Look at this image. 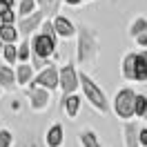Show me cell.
Segmentation results:
<instances>
[{
  "mask_svg": "<svg viewBox=\"0 0 147 147\" xmlns=\"http://www.w3.org/2000/svg\"><path fill=\"white\" fill-rule=\"evenodd\" d=\"M138 134H140L138 123H134V120H125L123 123V143H125V147H140Z\"/></svg>",
  "mask_w": 147,
  "mask_h": 147,
  "instance_id": "obj_12",
  "label": "cell"
},
{
  "mask_svg": "<svg viewBox=\"0 0 147 147\" xmlns=\"http://www.w3.org/2000/svg\"><path fill=\"white\" fill-rule=\"evenodd\" d=\"M80 89H83L85 100L92 105L94 111H98L100 116L111 114V100L107 98V94L102 92L100 85L96 83L89 74H85V71H80Z\"/></svg>",
  "mask_w": 147,
  "mask_h": 147,
  "instance_id": "obj_2",
  "label": "cell"
},
{
  "mask_svg": "<svg viewBox=\"0 0 147 147\" xmlns=\"http://www.w3.org/2000/svg\"><path fill=\"white\" fill-rule=\"evenodd\" d=\"M0 87H2L5 92H16V89H18V76H16V67L0 65Z\"/></svg>",
  "mask_w": 147,
  "mask_h": 147,
  "instance_id": "obj_11",
  "label": "cell"
},
{
  "mask_svg": "<svg viewBox=\"0 0 147 147\" xmlns=\"http://www.w3.org/2000/svg\"><path fill=\"white\" fill-rule=\"evenodd\" d=\"M54 29L58 34V38H63V40H71V38L78 36V27L67 16H60V13L54 18Z\"/></svg>",
  "mask_w": 147,
  "mask_h": 147,
  "instance_id": "obj_9",
  "label": "cell"
},
{
  "mask_svg": "<svg viewBox=\"0 0 147 147\" xmlns=\"http://www.w3.org/2000/svg\"><path fill=\"white\" fill-rule=\"evenodd\" d=\"M11 9H13L11 5H7L5 0H0V16H2V13H7V11H11Z\"/></svg>",
  "mask_w": 147,
  "mask_h": 147,
  "instance_id": "obj_30",
  "label": "cell"
},
{
  "mask_svg": "<svg viewBox=\"0 0 147 147\" xmlns=\"http://www.w3.org/2000/svg\"><path fill=\"white\" fill-rule=\"evenodd\" d=\"M38 9H40L38 0H20L18 2V18H27L31 13H36Z\"/></svg>",
  "mask_w": 147,
  "mask_h": 147,
  "instance_id": "obj_22",
  "label": "cell"
},
{
  "mask_svg": "<svg viewBox=\"0 0 147 147\" xmlns=\"http://www.w3.org/2000/svg\"><path fill=\"white\" fill-rule=\"evenodd\" d=\"M16 147H47V145H45V138H40L36 131H27L25 129L20 134V140Z\"/></svg>",
  "mask_w": 147,
  "mask_h": 147,
  "instance_id": "obj_18",
  "label": "cell"
},
{
  "mask_svg": "<svg viewBox=\"0 0 147 147\" xmlns=\"http://www.w3.org/2000/svg\"><path fill=\"white\" fill-rule=\"evenodd\" d=\"M45 145L47 147H63L65 143V127H63V123H51L49 127H47L45 131Z\"/></svg>",
  "mask_w": 147,
  "mask_h": 147,
  "instance_id": "obj_10",
  "label": "cell"
},
{
  "mask_svg": "<svg viewBox=\"0 0 147 147\" xmlns=\"http://www.w3.org/2000/svg\"><path fill=\"white\" fill-rule=\"evenodd\" d=\"M31 60V40L22 38L18 42V65L20 63H29Z\"/></svg>",
  "mask_w": 147,
  "mask_h": 147,
  "instance_id": "obj_24",
  "label": "cell"
},
{
  "mask_svg": "<svg viewBox=\"0 0 147 147\" xmlns=\"http://www.w3.org/2000/svg\"><path fill=\"white\" fill-rule=\"evenodd\" d=\"M34 85H38V87H45V89H49V92L60 89V67H56L54 63H49L45 69H40V71L36 74Z\"/></svg>",
  "mask_w": 147,
  "mask_h": 147,
  "instance_id": "obj_7",
  "label": "cell"
},
{
  "mask_svg": "<svg viewBox=\"0 0 147 147\" xmlns=\"http://www.w3.org/2000/svg\"><path fill=\"white\" fill-rule=\"evenodd\" d=\"M7 5H11V7H16V0H5Z\"/></svg>",
  "mask_w": 147,
  "mask_h": 147,
  "instance_id": "obj_32",
  "label": "cell"
},
{
  "mask_svg": "<svg viewBox=\"0 0 147 147\" xmlns=\"http://www.w3.org/2000/svg\"><path fill=\"white\" fill-rule=\"evenodd\" d=\"M22 96H25V100H27V107L34 114H42L51 107V92L45 89V87H38V85H29L22 89Z\"/></svg>",
  "mask_w": 147,
  "mask_h": 147,
  "instance_id": "obj_4",
  "label": "cell"
},
{
  "mask_svg": "<svg viewBox=\"0 0 147 147\" xmlns=\"http://www.w3.org/2000/svg\"><path fill=\"white\" fill-rule=\"evenodd\" d=\"M65 5H67V7H80V5H83L85 0H63Z\"/></svg>",
  "mask_w": 147,
  "mask_h": 147,
  "instance_id": "obj_31",
  "label": "cell"
},
{
  "mask_svg": "<svg viewBox=\"0 0 147 147\" xmlns=\"http://www.w3.org/2000/svg\"><path fill=\"white\" fill-rule=\"evenodd\" d=\"M134 42H136V47H140V49H147V29L140 34V36L134 38Z\"/></svg>",
  "mask_w": 147,
  "mask_h": 147,
  "instance_id": "obj_27",
  "label": "cell"
},
{
  "mask_svg": "<svg viewBox=\"0 0 147 147\" xmlns=\"http://www.w3.org/2000/svg\"><path fill=\"white\" fill-rule=\"evenodd\" d=\"M85 2H94V0H85Z\"/></svg>",
  "mask_w": 147,
  "mask_h": 147,
  "instance_id": "obj_35",
  "label": "cell"
},
{
  "mask_svg": "<svg viewBox=\"0 0 147 147\" xmlns=\"http://www.w3.org/2000/svg\"><path fill=\"white\" fill-rule=\"evenodd\" d=\"M0 40L5 45H18L20 40V31H18V25H0Z\"/></svg>",
  "mask_w": 147,
  "mask_h": 147,
  "instance_id": "obj_17",
  "label": "cell"
},
{
  "mask_svg": "<svg viewBox=\"0 0 147 147\" xmlns=\"http://www.w3.org/2000/svg\"><path fill=\"white\" fill-rule=\"evenodd\" d=\"M83 107V100H80V96L78 94H71V96H63L60 98V109L67 118H76L78 116V111Z\"/></svg>",
  "mask_w": 147,
  "mask_h": 147,
  "instance_id": "obj_13",
  "label": "cell"
},
{
  "mask_svg": "<svg viewBox=\"0 0 147 147\" xmlns=\"http://www.w3.org/2000/svg\"><path fill=\"white\" fill-rule=\"evenodd\" d=\"M9 105H11V111H13V114H20V111L25 109V107H22V100H20V98H11V100H9Z\"/></svg>",
  "mask_w": 147,
  "mask_h": 147,
  "instance_id": "obj_28",
  "label": "cell"
},
{
  "mask_svg": "<svg viewBox=\"0 0 147 147\" xmlns=\"http://www.w3.org/2000/svg\"><path fill=\"white\" fill-rule=\"evenodd\" d=\"M56 45H58V38H51L42 31H38L31 38V56H38V58L51 63V58L56 56Z\"/></svg>",
  "mask_w": 147,
  "mask_h": 147,
  "instance_id": "obj_5",
  "label": "cell"
},
{
  "mask_svg": "<svg viewBox=\"0 0 147 147\" xmlns=\"http://www.w3.org/2000/svg\"><path fill=\"white\" fill-rule=\"evenodd\" d=\"M16 76H18V87H29L36 78V69L31 67V63H20L16 65Z\"/></svg>",
  "mask_w": 147,
  "mask_h": 147,
  "instance_id": "obj_15",
  "label": "cell"
},
{
  "mask_svg": "<svg viewBox=\"0 0 147 147\" xmlns=\"http://www.w3.org/2000/svg\"><path fill=\"white\" fill-rule=\"evenodd\" d=\"M78 143H80V147H102L100 136H98L94 129H83V131L78 134Z\"/></svg>",
  "mask_w": 147,
  "mask_h": 147,
  "instance_id": "obj_20",
  "label": "cell"
},
{
  "mask_svg": "<svg viewBox=\"0 0 147 147\" xmlns=\"http://www.w3.org/2000/svg\"><path fill=\"white\" fill-rule=\"evenodd\" d=\"M147 29V18L145 16H136V18L129 22V27H127V34H129V38L134 40L136 36H140L143 31Z\"/></svg>",
  "mask_w": 147,
  "mask_h": 147,
  "instance_id": "obj_21",
  "label": "cell"
},
{
  "mask_svg": "<svg viewBox=\"0 0 147 147\" xmlns=\"http://www.w3.org/2000/svg\"><path fill=\"white\" fill-rule=\"evenodd\" d=\"M136 83H147V49L136 51V67H134Z\"/></svg>",
  "mask_w": 147,
  "mask_h": 147,
  "instance_id": "obj_16",
  "label": "cell"
},
{
  "mask_svg": "<svg viewBox=\"0 0 147 147\" xmlns=\"http://www.w3.org/2000/svg\"><path fill=\"white\" fill-rule=\"evenodd\" d=\"M47 20L45 11L38 9L36 13H31V16H27V18H20L18 20V31H20V38H27V40H31V38L36 36L38 31H40V27H42V22Z\"/></svg>",
  "mask_w": 147,
  "mask_h": 147,
  "instance_id": "obj_8",
  "label": "cell"
},
{
  "mask_svg": "<svg viewBox=\"0 0 147 147\" xmlns=\"http://www.w3.org/2000/svg\"><path fill=\"white\" fill-rule=\"evenodd\" d=\"M100 56V34L92 25H78V36H76V65L80 67H92L98 63Z\"/></svg>",
  "mask_w": 147,
  "mask_h": 147,
  "instance_id": "obj_1",
  "label": "cell"
},
{
  "mask_svg": "<svg viewBox=\"0 0 147 147\" xmlns=\"http://www.w3.org/2000/svg\"><path fill=\"white\" fill-rule=\"evenodd\" d=\"M0 147H16V134L7 127H0Z\"/></svg>",
  "mask_w": 147,
  "mask_h": 147,
  "instance_id": "obj_25",
  "label": "cell"
},
{
  "mask_svg": "<svg viewBox=\"0 0 147 147\" xmlns=\"http://www.w3.org/2000/svg\"><path fill=\"white\" fill-rule=\"evenodd\" d=\"M2 49H5V42H2V40H0V56H2Z\"/></svg>",
  "mask_w": 147,
  "mask_h": 147,
  "instance_id": "obj_33",
  "label": "cell"
},
{
  "mask_svg": "<svg viewBox=\"0 0 147 147\" xmlns=\"http://www.w3.org/2000/svg\"><path fill=\"white\" fill-rule=\"evenodd\" d=\"M134 67H136V51H129V54L123 56V63H120V76H123V80H127V83H136Z\"/></svg>",
  "mask_w": 147,
  "mask_h": 147,
  "instance_id": "obj_14",
  "label": "cell"
},
{
  "mask_svg": "<svg viewBox=\"0 0 147 147\" xmlns=\"http://www.w3.org/2000/svg\"><path fill=\"white\" fill-rule=\"evenodd\" d=\"M136 118L147 120V96L145 94H138L136 96Z\"/></svg>",
  "mask_w": 147,
  "mask_h": 147,
  "instance_id": "obj_26",
  "label": "cell"
},
{
  "mask_svg": "<svg viewBox=\"0 0 147 147\" xmlns=\"http://www.w3.org/2000/svg\"><path fill=\"white\" fill-rule=\"evenodd\" d=\"M80 89V71L76 69V63H65L60 67V92L63 96H71Z\"/></svg>",
  "mask_w": 147,
  "mask_h": 147,
  "instance_id": "obj_6",
  "label": "cell"
},
{
  "mask_svg": "<svg viewBox=\"0 0 147 147\" xmlns=\"http://www.w3.org/2000/svg\"><path fill=\"white\" fill-rule=\"evenodd\" d=\"M138 140H140V147H147V127H140V134H138Z\"/></svg>",
  "mask_w": 147,
  "mask_h": 147,
  "instance_id": "obj_29",
  "label": "cell"
},
{
  "mask_svg": "<svg viewBox=\"0 0 147 147\" xmlns=\"http://www.w3.org/2000/svg\"><path fill=\"white\" fill-rule=\"evenodd\" d=\"M2 94H5V89H2V87H0V98H2Z\"/></svg>",
  "mask_w": 147,
  "mask_h": 147,
  "instance_id": "obj_34",
  "label": "cell"
},
{
  "mask_svg": "<svg viewBox=\"0 0 147 147\" xmlns=\"http://www.w3.org/2000/svg\"><path fill=\"white\" fill-rule=\"evenodd\" d=\"M2 60H5V65H9V67H16L18 65V45H5Z\"/></svg>",
  "mask_w": 147,
  "mask_h": 147,
  "instance_id": "obj_23",
  "label": "cell"
},
{
  "mask_svg": "<svg viewBox=\"0 0 147 147\" xmlns=\"http://www.w3.org/2000/svg\"><path fill=\"white\" fill-rule=\"evenodd\" d=\"M60 5H63V0H38L40 11H45V16L49 20H54L60 13Z\"/></svg>",
  "mask_w": 147,
  "mask_h": 147,
  "instance_id": "obj_19",
  "label": "cell"
},
{
  "mask_svg": "<svg viewBox=\"0 0 147 147\" xmlns=\"http://www.w3.org/2000/svg\"><path fill=\"white\" fill-rule=\"evenodd\" d=\"M136 89L134 87H120L114 100H111V114L120 118L123 123L125 120H134L136 118Z\"/></svg>",
  "mask_w": 147,
  "mask_h": 147,
  "instance_id": "obj_3",
  "label": "cell"
}]
</instances>
